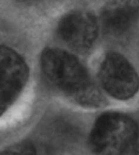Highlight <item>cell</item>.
Here are the masks:
<instances>
[{
    "mask_svg": "<svg viewBox=\"0 0 139 155\" xmlns=\"http://www.w3.org/2000/svg\"><path fill=\"white\" fill-rule=\"evenodd\" d=\"M139 18V0H107L103 12L102 24L111 35L128 32Z\"/></svg>",
    "mask_w": 139,
    "mask_h": 155,
    "instance_id": "obj_5",
    "label": "cell"
},
{
    "mask_svg": "<svg viewBox=\"0 0 139 155\" xmlns=\"http://www.w3.org/2000/svg\"><path fill=\"white\" fill-rule=\"evenodd\" d=\"M61 39L78 51L90 49L99 35V24L93 14L86 11H74L63 16L58 25Z\"/></svg>",
    "mask_w": 139,
    "mask_h": 155,
    "instance_id": "obj_4",
    "label": "cell"
},
{
    "mask_svg": "<svg viewBox=\"0 0 139 155\" xmlns=\"http://www.w3.org/2000/svg\"><path fill=\"white\" fill-rule=\"evenodd\" d=\"M119 155H139V134L126 145Z\"/></svg>",
    "mask_w": 139,
    "mask_h": 155,
    "instance_id": "obj_7",
    "label": "cell"
},
{
    "mask_svg": "<svg viewBox=\"0 0 139 155\" xmlns=\"http://www.w3.org/2000/svg\"><path fill=\"white\" fill-rule=\"evenodd\" d=\"M20 2H25V3H33V2H37L38 0H17Z\"/></svg>",
    "mask_w": 139,
    "mask_h": 155,
    "instance_id": "obj_8",
    "label": "cell"
},
{
    "mask_svg": "<svg viewBox=\"0 0 139 155\" xmlns=\"http://www.w3.org/2000/svg\"><path fill=\"white\" fill-rule=\"evenodd\" d=\"M0 155H37L33 144L28 141L15 143L0 152Z\"/></svg>",
    "mask_w": 139,
    "mask_h": 155,
    "instance_id": "obj_6",
    "label": "cell"
},
{
    "mask_svg": "<svg viewBox=\"0 0 139 155\" xmlns=\"http://www.w3.org/2000/svg\"><path fill=\"white\" fill-rule=\"evenodd\" d=\"M41 66L46 77L74 101L94 84L83 64L60 49L46 50L41 57Z\"/></svg>",
    "mask_w": 139,
    "mask_h": 155,
    "instance_id": "obj_1",
    "label": "cell"
},
{
    "mask_svg": "<svg viewBox=\"0 0 139 155\" xmlns=\"http://www.w3.org/2000/svg\"><path fill=\"white\" fill-rule=\"evenodd\" d=\"M138 134V126L133 119L108 112L100 115L94 123L89 145L95 155H119Z\"/></svg>",
    "mask_w": 139,
    "mask_h": 155,
    "instance_id": "obj_2",
    "label": "cell"
},
{
    "mask_svg": "<svg viewBox=\"0 0 139 155\" xmlns=\"http://www.w3.org/2000/svg\"><path fill=\"white\" fill-rule=\"evenodd\" d=\"M99 79L104 90L116 99H130L139 90L136 70L119 53L111 52L105 56L99 68Z\"/></svg>",
    "mask_w": 139,
    "mask_h": 155,
    "instance_id": "obj_3",
    "label": "cell"
}]
</instances>
